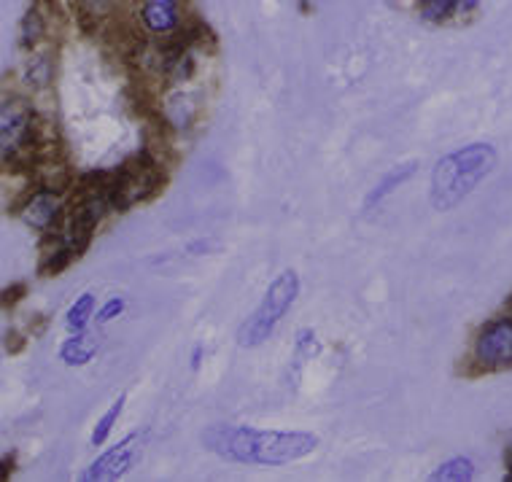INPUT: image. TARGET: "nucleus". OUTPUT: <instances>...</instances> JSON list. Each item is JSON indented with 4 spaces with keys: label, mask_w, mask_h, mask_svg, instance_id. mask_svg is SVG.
<instances>
[{
    "label": "nucleus",
    "mask_w": 512,
    "mask_h": 482,
    "mask_svg": "<svg viewBox=\"0 0 512 482\" xmlns=\"http://www.w3.org/2000/svg\"><path fill=\"white\" fill-rule=\"evenodd\" d=\"M203 445L230 464L286 466L310 456L318 447V437L308 431H267L216 423L203 431Z\"/></svg>",
    "instance_id": "obj_1"
},
{
    "label": "nucleus",
    "mask_w": 512,
    "mask_h": 482,
    "mask_svg": "<svg viewBox=\"0 0 512 482\" xmlns=\"http://www.w3.org/2000/svg\"><path fill=\"white\" fill-rule=\"evenodd\" d=\"M496 167V149L491 143H469L451 151L434 165L429 202L434 211L448 213L483 184Z\"/></svg>",
    "instance_id": "obj_2"
},
{
    "label": "nucleus",
    "mask_w": 512,
    "mask_h": 482,
    "mask_svg": "<svg viewBox=\"0 0 512 482\" xmlns=\"http://www.w3.org/2000/svg\"><path fill=\"white\" fill-rule=\"evenodd\" d=\"M297 297H300V275L294 270H283L281 275H275V281L267 286L262 302L240 324L238 337H235L240 348H259V345H265L283 321V316L292 310Z\"/></svg>",
    "instance_id": "obj_3"
},
{
    "label": "nucleus",
    "mask_w": 512,
    "mask_h": 482,
    "mask_svg": "<svg viewBox=\"0 0 512 482\" xmlns=\"http://www.w3.org/2000/svg\"><path fill=\"white\" fill-rule=\"evenodd\" d=\"M165 186V173L157 157L149 149L138 151L133 157L122 162V165L111 170V181H108V202L116 213L130 211L138 202H146L157 197Z\"/></svg>",
    "instance_id": "obj_4"
},
{
    "label": "nucleus",
    "mask_w": 512,
    "mask_h": 482,
    "mask_svg": "<svg viewBox=\"0 0 512 482\" xmlns=\"http://www.w3.org/2000/svg\"><path fill=\"white\" fill-rule=\"evenodd\" d=\"M477 367L483 372L512 367V318H494L488 321L475 337L472 348Z\"/></svg>",
    "instance_id": "obj_5"
},
{
    "label": "nucleus",
    "mask_w": 512,
    "mask_h": 482,
    "mask_svg": "<svg viewBox=\"0 0 512 482\" xmlns=\"http://www.w3.org/2000/svg\"><path fill=\"white\" fill-rule=\"evenodd\" d=\"M17 213L27 227L36 229L41 235H49L65 219V202H62L60 192H54L49 186H38L33 192H27Z\"/></svg>",
    "instance_id": "obj_6"
},
{
    "label": "nucleus",
    "mask_w": 512,
    "mask_h": 482,
    "mask_svg": "<svg viewBox=\"0 0 512 482\" xmlns=\"http://www.w3.org/2000/svg\"><path fill=\"white\" fill-rule=\"evenodd\" d=\"M141 437L138 434H127L124 439H119L114 447H108L106 453L100 458H95L92 464L87 466V472L81 474L84 482H111L119 480L124 474L130 472L141 456Z\"/></svg>",
    "instance_id": "obj_7"
},
{
    "label": "nucleus",
    "mask_w": 512,
    "mask_h": 482,
    "mask_svg": "<svg viewBox=\"0 0 512 482\" xmlns=\"http://www.w3.org/2000/svg\"><path fill=\"white\" fill-rule=\"evenodd\" d=\"M138 17H141L143 30L151 36H170L184 25L181 0H143Z\"/></svg>",
    "instance_id": "obj_8"
},
{
    "label": "nucleus",
    "mask_w": 512,
    "mask_h": 482,
    "mask_svg": "<svg viewBox=\"0 0 512 482\" xmlns=\"http://www.w3.org/2000/svg\"><path fill=\"white\" fill-rule=\"evenodd\" d=\"M95 353H98V340L89 337L87 329H84V332H73L68 340L62 342L60 359L65 367H84L95 359Z\"/></svg>",
    "instance_id": "obj_9"
},
{
    "label": "nucleus",
    "mask_w": 512,
    "mask_h": 482,
    "mask_svg": "<svg viewBox=\"0 0 512 482\" xmlns=\"http://www.w3.org/2000/svg\"><path fill=\"white\" fill-rule=\"evenodd\" d=\"M415 162H407V165H399L394 167L391 173H386V176L380 178V184L372 186V192L367 194V200H364V211H372V208H378L380 202L386 200L389 194H394L402 184H407L410 178H413L415 173Z\"/></svg>",
    "instance_id": "obj_10"
},
{
    "label": "nucleus",
    "mask_w": 512,
    "mask_h": 482,
    "mask_svg": "<svg viewBox=\"0 0 512 482\" xmlns=\"http://www.w3.org/2000/svg\"><path fill=\"white\" fill-rule=\"evenodd\" d=\"M418 17L432 25H445L453 17H461L459 0H418Z\"/></svg>",
    "instance_id": "obj_11"
},
{
    "label": "nucleus",
    "mask_w": 512,
    "mask_h": 482,
    "mask_svg": "<svg viewBox=\"0 0 512 482\" xmlns=\"http://www.w3.org/2000/svg\"><path fill=\"white\" fill-rule=\"evenodd\" d=\"M472 477H475V464H472L467 456L448 458L445 464H440L432 474H429V480L432 482H469Z\"/></svg>",
    "instance_id": "obj_12"
},
{
    "label": "nucleus",
    "mask_w": 512,
    "mask_h": 482,
    "mask_svg": "<svg viewBox=\"0 0 512 482\" xmlns=\"http://www.w3.org/2000/svg\"><path fill=\"white\" fill-rule=\"evenodd\" d=\"M54 76V60L49 54H33L30 60L25 62V84L30 89H46L52 84Z\"/></svg>",
    "instance_id": "obj_13"
},
{
    "label": "nucleus",
    "mask_w": 512,
    "mask_h": 482,
    "mask_svg": "<svg viewBox=\"0 0 512 482\" xmlns=\"http://www.w3.org/2000/svg\"><path fill=\"white\" fill-rule=\"evenodd\" d=\"M95 316V294L92 291H84L71 307H68V316H65V326L68 332H84L87 324Z\"/></svg>",
    "instance_id": "obj_14"
},
{
    "label": "nucleus",
    "mask_w": 512,
    "mask_h": 482,
    "mask_svg": "<svg viewBox=\"0 0 512 482\" xmlns=\"http://www.w3.org/2000/svg\"><path fill=\"white\" fill-rule=\"evenodd\" d=\"M124 402H127V396H119L111 407H108L103 415H100V421L95 423V429H92V437H89V442H92V447H100V445H106L108 437H111V431H114L116 421L122 418V412H124Z\"/></svg>",
    "instance_id": "obj_15"
},
{
    "label": "nucleus",
    "mask_w": 512,
    "mask_h": 482,
    "mask_svg": "<svg viewBox=\"0 0 512 482\" xmlns=\"http://www.w3.org/2000/svg\"><path fill=\"white\" fill-rule=\"evenodd\" d=\"M46 33V19L38 9H30L19 25V44L22 49H36V44L44 38Z\"/></svg>",
    "instance_id": "obj_16"
},
{
    "label": "nucleus",
    "mask_w": 512,
    "mask_h": 482,
    "mask_svg": "<svg viewBox=\"0 0 512 482\" xmlns=\"http://www.w3.org/2000/svg\"><path fill=\"white\" fill-rule=\"evenodd\" d=\"M321 353V342L316 340V332L313 329H300L297 332V340H294V361H310L316 359Z\"/></svg>",
    "instance_id": "obj_17"
},
{
    "label": "nucleus",
    "mask_w": 512,
    "mask_h": 482,
    "mask_svg": "<svg viewBox=\"0 0 512 482\" xmlns=\"http://www.w3.org/2000/svg\"><path fill=\"white\" fill-rule=\"evenodd\" d=\"M124 307H127V302H124V297H111V299H108V302H106V305L100 307L98 316H95V321H98V324H108V321H114L116 316H122Z\"/></svg>",
    "instance_id": "obj_18"
},
{
    "label": "nucleus",
    "mask_w": 512,
    "mask_h": 482,
    "mask_svg": "<svg viewBox=\"0 0 512 482\" xmlns=\"http://www.w3.org/2000/svg\"><path fill=\"white\" fill-rule=\"evenodd\" d=\"M22 294H25V286H22V283H19V286H9V289L3 291V302H6V305H14V302L22 299Z\"/></svg>",
    "instance_id": "obj_19"
},
{
    "label": "nucleus",
    "mask_w": 512,
    "mask_h": 482,
    "mask_svg": "<svg viewBox=\"0 0 512 482\" xmlns=\"http://www.w3.org/2000/svg\"><path fill=\"white\" fill-rule=\"evenodd\" d=\"M200 359H203V348H200V345H197L195 353H192V369L200 367Z\"/></svg>",
    "instance_id": "obj_20"
},
{
    "label": "nucleus",
    "mask_w": 512,
    "mask_h": 482,
    "mask_svg": "<svg viewBox=\"0 0 512 482\" xmlns=\"http://www.w3.org/2000/svg\"><path fill=\"white\" fill-rule=\"evenodd\" d=\"M510 477H512V458H510Z\"/></svg>",
    "instance_id": "obj_21"
}]
</instances>
